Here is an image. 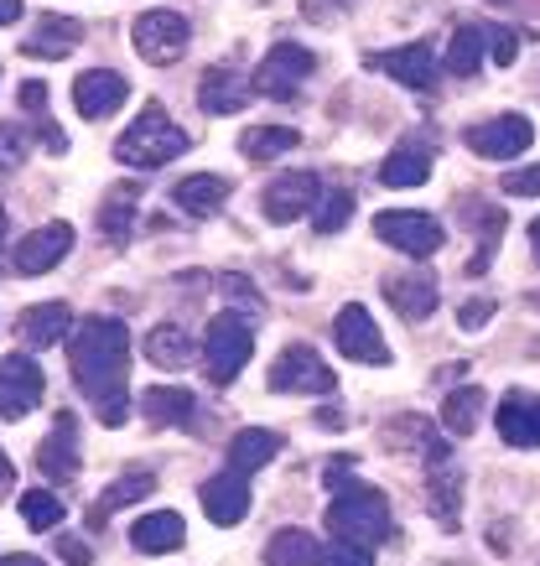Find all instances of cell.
<instances>
[{
	"instance_id": "1",
	"label": "cell",
	"mask_w": 540,
	"mask_h": 566,
	"mask_svg": "<svg viewBox=\"0 0 540 566\" xmlns=\"http://www.w3.org/2000/svg\"><path fill=\"white\" fill-rule=\"evenodd\" d=\"M68 364L73 385L88 395V406L99 411L105 427L130 421V333L120 317H84L68 333Z\"/></svg>"
},
{
	"instance_id": "2",
	"label": "cell",
	"mask_w": 540,
	"mask_h": 566,
	"mask_svg": "<svg viewBox=\"0 0 540 566\" xmlns=\"http://www.w3.org/2000/svg\"><path fill=\"white\" fill-rule=\"evenodd\" d=\"M328 483L338 489V499L328 504V531L349 546H384L390 541V504H384L380 489L369 483H343L338 468H328Z\"/></svg>"
},
{
	"instance_id": "3",
	"label": "cell",
	"mask_w": 540,
	"mask_h": 566,
	"mask_svg": "<svg viewBox=\"0 0 540 566\" xmlns=\"http://www.w3.org/2000/svg\"><path fill=\"white\" fill-rule=\"evenodd\" d=\"M182 151H188V130L172 125V115H167L161 104H146V109H140V120L115 140V161L136 167V172H157V167L177 161Z\"/></svg>"
},
{
	"instance_id": "4",
	"label": "cell",
	"mask_w": 540,
	"mask_h": 566,
	"mask_svg": "<svg viewBox=\"0 0 540 566\" xmlns=\"http://www.w3.org/2000/svg\"><path fill=\"white\" fill-rule=\"evenodd\" d=\"M250 354H255V327L244 323L240 312H219V317L209 323V338H203L209 375L219 379V385L240 379V369L250 364Z\"/></svg>"
},
{
	"instance_id": "5",
	"label": "cell",
	"mask_w": 540,
	"mask_h": 566,
	"mask_svg": "<svg viewBox=\"0 0 540 566\" xmlns=\"http://www.w3.org/2000/svg\"><path fill=\"white\" fill-rule=\"evenodd\" d=\"M313 52L297 48V42H276V48L261 57V69H255V94H265V99H297L301 84L313 78Z\"/></svg>"
},
{
	"instance_id": "6",
	"label": "cell",
	"mask_w": 540,
	"mask_h": 566,
	"mask_svg": "<svg viewBox=\"0 0 540 566\" xmlns=\"http://www.w3.org/2000/svg\"><path fill=\"white\" fill-rule=\"evenodd\" d=\"M374 234L411 260H432L436 250H442V240H447L442 223H436L432 213H416V208H390V213H380V219H374Z\"/></svg>"
},
{
	"instance_id": "7",
	"label": "cell",
	"mask_w": 540,
	"mask_h": 566,
	"mask_svg": "<svg viewBox=\"0 0 540 566\" xmlns=\"http://www.w3.org/2000/svg\"><path fill=\"white\" fill-rule=\"evenodd\" d=\"M130 36H136V52L146 63L167 69V63H177V57L188 52L192 27H188V17H177V11H146V17H136Z\"/></svg>"
},
{
	"instance_id": "8",
	"label": "cell",
	"mask_w": 540,
	"mask_h": 566,
	"mask_svg": "<svg viewBox=\"0 0 540 566\" xmlns=\"http://www.w3.org/2000/svg\"><path fill=\"white\" fill-rule=\"evenodd\" d=\"M332 385H338L332 369L317 359V348H307V344H292L271 364V390L276 395H328Z\"/></svg>"
},
{
	"instance_id": "9",
	"label": "cell",
	"mask_w": 540,
	"mask_h": 566,
	"mask_svg": "<svg viewBox=\"0 0 540 566\" xmlns=\"http://www.w3.org/2000/svg\"><path fill=\"white\" fill-rule=\"evenodd\" d=\"M332 344L353 364H390V344H384V333L374 327V317H369L359 302L332 317Z\"/></svg>"
},
{
	"instance_id": "10",
	"label": "cell",
	"mask_w": 540,
	"mask_h": 566,
	"mask_svg": "<svg viewBox=\"0 0 540 566\" xmlns=\"http://www.w3.org/2000/svg\"><path fill=\"white\" fill-rule=\"evenodd\" d=\"M317 198H322V182L313 172H280L276 182H265L261 213L271 223H297L317 208Z\"/></svg>"
},
{
	"instance_id": "11",
	"label": "cell",
	"mask_w": 540,
	"mask_h": 566,
	"mask_svg": "<svg viewBox=\"0 0 540 566\" xmlns=\"http://www.w3.org/2000/svg\"><path fill=\"white\" fill-rule=\"evenodd\" d=\"M42 406V369H36L32 354H11L0 359V416L6 421H21Z\"/></svg>"
},
{
	"instance_id": "12",
	"label": "cell",
	"mask_w": 540,
	"mask_h": 566,
	"mask_svg": "<svg viewBox=\"0 0 540 566\" xmlns=\"http://www.w3.org/2000/svg\"><path fill=\"white\" fill-rule=\"evenodd\" d=\"M463 140H468V151L488 156V161H509V156H520L536 140V125L525 120V115H494V120L473 125Z\"/></svg>"
},
{
	"instance_id": "13",
	"label": "cell",
	"mask_w": 540,
	"mask_h": 566,
	"mask_svg": "<svg viewBox=\"0 0 540 566\" xmlns=\"http://www.w3.org/2000/svg\"><path fill=\"white\" fill-rule=\"evenodd\" d=\"M125 99H130V84L115 69H88L73 78V104H78L84 120H109Z\"/></svg>"
},
{
	"instance_id": "14",
	"label": "cell",
	"mask_w": 540,
	"mask_h": 566,
	"mask_svg": "<svg viewBox=\"0 0 540 566\" xmlns=\"http://www.w3.org/2000/svg\"><path fill=\"white\" fill-rule=\"evenodd\" d=\"M73 250V223H42L17 244V271L21 275H47L53 265H63V255Z\"/></svg>"
},
{
	"instance_id": "15",
	"label": "cell",
	"mask_w": 540,
	"mask_h": 566,
	"mask_svg": "<svg viewBox=\"0 0 540 566\" xmlns=\"http://www.w3.org/2000/svg\"><path fill=\"white\" fill-rule=\"evenodd\" d=\"M494 427L509 447H540V395L536 390H509L494 411Z\"/></svg>"
},
{
	"instance_id": "16",
	"label": "cell",
	"mask_w": 540,
	"mask_h": 566,
	"mask_svg": "<svg viewBox=\"0 0 540 566\" xmlns=\"http://www.w3.org/2000/svg\"><path fill=\"white\" fill-rule=\"evenodd\" d=\"M203 515L213 520V525H240L244 515H250V479H240V473H213L209 483H203Z\"/></svg>"
},
{
	"instance_id": "17",
	"label": "cell",
	"mask_w": 540,
	"mask_h": 566,
	"mask_svg": "<svg viewBox=\"0 0 540 566\" xmlns=\"http://www.w3.org/2000/svg\"><path fill=\"white\" fill-rule=\"evenodd\" d=\"M374 69L390 73V78H401L405 88H432L436 84V48L432 42H405V48L374 57Z\"/></svg>"
},
{
	"instance_id": "18",
	"label": "cell",
	"mask_w": 540,
	"mask_h": 566,
	"mask_svg": "<svg viewBox=\"0 0 540 566\" xmlns=\"http://www.w3.org/2000/svg\"><path fill=\"white\" fill-rule=\"evenodd\" d=\"M384 296H390V307L401 312L405 323H421V317H432L442 292H436V275L426 271H411V275H395V281H384Z\"/></svg>"
},
{
	"instance_id": "19",
	"label": "cell",
	"mask_w": 540,
	"mask_h": 566,
	"mask_svg": "<svg viewBox=\"0 0 540 566\" xmlns=\"http://www.w3.org/2000/svg\"><path fill=\"white\" fill-rule=\"evenodd\" d=\"M280 431H265V427H244L234 442H229V473H240V479H250V473H261V468L276 463L280 452Z\"/></svg>"
},
{
	"instance_id": "20",
	"label": "cell",
	"mask_w": 540,
	"mask_h": 566,
	"mask_svg": "<svg viewBox=\"0 0 540 566\" xmlns=\"http://www.w3.org/2000/svg\"><path fill=\"white\" fill-rule=\"evenodd\" d=\"M172 203L182 208V213H192V219H209V213H219V208L229 203V177H219V172L182 177L172 188Z\"/></svg>"
},
{
	"instance_id": "21",
	"label": "cell",
	"mask_w": 540,
	"mask_h": 566,
	"mask_svg": "<svg viewBox=\"0 0 540 566\" xmlns=\"http://www.w3.org/2000/svg\"><path fill=\"white\" fill-rule=\"evenodd\" d=\"M250 99H255V88L244 84L234 69H209L203 84H198V104H203L209 115H240Z\"/></svg>"
},
{
	"instance_id": "22",
	"label": "cell",
	"mask_w": 540,
	"mask_h": 566,
	"mask_svg": "<svg viewBox=\"0 0 540 566\" xmlns=\"http://www.w3.org/2000/svg\"><path fill=\"white\" fill-rule=\"evenodd\" d=\"M17 327H21V338H27V348H53L73 333V312L63 302H36V307L21 312Z\"/></svg>"
},
{
	"instance_id": "23",
	"label": "cell",
	"mask_w": 540,
	"mask_h": 566,
	"mask_svg": "<svg viewBox=\"0 0 540 566\" xmlns=\"http://www.w3.org/2000/svg\"><path fill=\"white\" fill-rule=\"evenodd\" d=\"M140 411H146V421H157V427H192L198 400L182 385H151V390L140 395Z\"/></svg>"
},
{
	"instance_id": "24",
	"label": "cell",
	"mask_w": 540,
	"mask_h": 566,
	"mask_svg": "<svg viewBox=\"0 0 540 566\" xmlns=\"http://www.w3.org/2000/svg\"><path fill=\"white\" fill-rule=\"evenodd\" d=\"M182 541H188V525H182V515H172V510L140 515L136 531H130V546L146 551V556H167V551H177Z\"/></svg>"
},
{
	"instance_id": "25",
	"label": "cell",
	"mask_w": 540,
	"mask_h": 566,
	"mask_svg": "<svg viewBox=\"0 0 540 566\" xmlns=\"http://www.w3.org/2000/svg\"><path fill=\"white\" fill-rule=\"evenodd\" d=\"M78 36H84V27L73 17H42L36 32L27 36V52H32V57H68V52L78 48Z\"/></svg>"
},
{
	"instance_id": "26",
	"label": "cell",
	"mask_w": 540,
	"mask_h": 566,
	"mask_svg": "<svg viewBox=\"0 0 540 566\" xmlns=\"http://www.w3.org/2000/svg\"><path fill=\"white\" fill-rule=\"evenodd\" d=\"M484 27H457L447 52H442V73H453V78H473V73L484 69Z\"/></svg>"
},
{
	"instance_id": "27",
	"label": "cell",
	"mask_w": 540,
	"mask_h": 566,
	"mask_svg": "<svg viewBox=\"0 0 540 566\" xmlns=\"http://www.w3.org/2000/svg\"><path fill=\"white\" fill-rule=\"evenodd\" d=\"M146 359L161 364V369H182L192 359V333L182 323H161L146 333Z\"/></svg>"
},
{
	"instance_id": "28",
	"label": "cell",
	"mask_w": 540,
	"mask_h": 566,
	"mask_svg": "<svg viewBox=\"0 0 540 566\" xmlns=\"http://www.w3.org/2000/svg\"><path fill=\"white\" fill-rule=\"evenodd\" d=\"M36 468L47 479H73L78 473V442H73V421H57V431L36 447Z\"/></svg>"
},
{
	"instance_id": "29",
	"label": "cell",
	"mask_w": 540,
	"mask_h": 566,
	"mask_svg": "<svg viewBox=\"0 0 540 566\" xmlns=\"http://www.w3.org/2000/svg\"><path fill=\"white\" fill-rule=\"evenodd\" d=\"M426 177H432V156L416 151V146L390 151V156H384V167H380V182H384V188H421Z\"/></svg>"
},
{
	"instance_id": "30",
	"label": "cell",
	"mask_w": 540,
	"mask_h": 566,
	"mask_svg": "<svg viewBox=\"0 0 540 566\" xmlns=\"http://www.w3.org/2000/svg\"><path fill=\"white\" fill-rule=\"evenodd\" d=\"M478 416H484V390H478V385H457V390L442 400V427L453 431V437L478 431Z\"/></svg>"
},
{
	"instance_id": "31",
	"label": "cell",
	"mask_w": 540,
	"mask_h": 566,
	"mask_svg": "<svg viewBox=\"0 0 540 566\" xmlns=\"http://www.w3.org/2000/svg\"><path fill=\"white\" fill-rule=\"evenodd\" d=\"M301 136L292 130V125H255V130H244L240 136V151L250 156V161H271V156L280 151H297Z\"/></svg>"
},
{
	"instance_id": "32",
	"label": "cell",
	"mask_w": 540,
	"mask_h": 566,
	"mask_svg": "<svg viewBox=\"0 0 540 566\" xmlns=\"http://www.w3.org/2000/svg\"><path fill=\"white\" fill-rule=\"evenodd\" d=\"M317 541L307 531H276L265 546V566H313Z\"/></svg>"
},
{
	"instance_id": "33",
	"label": "cell",
	"mask_w": 540,
	"mask_h": 566,
	"mask_svg": "<svg viewBox=\"0 0 540 566\" xmlns=\"http://www.w3.org/2000/svg\"><path fill=\"white\" fill-rule=\"evenodd\" d=\"M21 520H27L36 535H47L53 525H63V494H47V489L21 494Z\"/></svg>"
},
{
	"instance_id": "34",
	"label": "cell",
	"mask_w": 540,
	"mask_h": 566,
	"mask_svg": "<svg viewBox=\"0 0 540 566\" xmlns=\"http://www.w3.org/2000/svg\"><path fill=\"white\" fill-rule=\"evenodd\" d=\"M151 489H157V479H151V473H125V479H115L105 489V499H99V510H94V525H99V520L109 515V510H120V504H136L140 494H151Z\"/></svg>"
},
{
	"instance_id": "35",
	"label": "cell",
	"mask_w": 540,
	"mask_h": 566,
	"mask_svg": "<svg viewBox=\"0 0 540 566\" xmlns=\"http://www.w3.org/2000/svg\"><path fill=\"white\" fill-rule=\"evenodd\" d=\"M349 213H353V192L322 188V198H317V208H313V229L317 234H338V229L349 223Z\"/></svg>"
},
{
	"instance_id": "36",
	"label": "cell",
	"mask_w": 540,
	"mask_h": 566,
	"mask_svg": "<svg viewBox=\"0 0 540 566\" xmlns=\"http://www.w3.org/2000/svg\"><path fill=\"white\" fill-rule=\"evenodd\" d=\"M130 223H136V203H130V198H109V203L99 208V234H105L109 244L130 240Z\"/></svg>"
},
{
	"instance_id": "37",
	"label": "cell",
	"mask_w": 540,
	"mask_h": 566,
	"mask_svg": "<svg viewBox=\"0 0 540 566\" xmlns=\"http://www.w3.org/2000/svg\"><path fill=\"white\" fill-rule=\"evenodd\" d=\"M313 566H374L364 546H349V541H328V546H317Z\"/></svg>"
},
{
	"instance_id": "38",
	"label": "cell",
	"mask_w": 540,
	"mask_h": 566,
	"mask_svg": "<svg viewBox=\"0 0 540 566\" xmlns=\"http://www.w3.org/2000/svg\"><path fill=\"white\" fill-rule=\"evenodd\" d=\"M484 48L494 63H515V52H520V32H509V27H484Z\"/></svg>"
},
{
	"instance_id": "39",
	"label": "cell",
	"mask_w": 540,
	"mask_h": 566,
	"mask_svg": "<svg viewBox=\"0 0 540 566\" xmlns=\"http://www.w3.org/2000/svg\"><path fill=\"white\" fill-rule=\"evenodd\" d=\"M21 156H27V136H21V125H0V172H6V167H17Z\"/></svg>"
},
{
	"instance_id": "40",
	"label": "cell",
	"mask_w": 540,
	"mask_h": 566,
	"mask_svg": "<svg viewBox=\"0 0 540 566\" xmlns=\"http://www.w3.org/2000/svg\"><path fill=\"white\" fill-rule=\"evenodd\" d=\"M505 192H509V198H536V192H540V161H536V167H525V172H509L505 177Z\"/></svg>"
},
{
	"instance_id": "41",
	"label": "cell",
	"mask_w": 540,
	"mask_h": 566,
	"mask_svg": "<svg viewBox=\"0 0 540 566\" xmlns=\"http://www.w3.org/2000/svg\"><path fill=\"white\" fill-rule=\"evenodd\" d=\"M457 323L468 327V333H478L484 323H494V302H488V296H478V302H463V307H457Z\"/></svg>"
},
{
	"instance_id": "42",
	"label": "cell",
	"mask_w": 540,
	"mask_h": 566,
	"mask_svg": "<svg viewBox=\"0 0 540 566\" xmlns=\"http://www.w3.org/2000/svg\"><path fill=\"white\" fill-rule=\"evenodd\" d=\"M353 0H301V11L313 21H328V17H338V11H349Z\"/></svg>"
},
{
	"instance_id": "43",
	"label": "cell",
	"mask_w": 540,
	"mask_h": 566,
	"mask_svg": "<svg viewBox=\"0 0 540 566\" xmlns=\"http://www.w3.org/2000/svg\"><path fill=\"white\" fill-rule=\"evenodd\" d=\"M21 109H32V115H42L47 109V84H21Z\"/></svg>"
},
{
	"instance_id": "44",
	"label": "cell",
	"mask_w": 540,
	"mask_h": 566,
	"mask_svg": "<svg viewBox=\"0 0 540 566\" xmlns=\"http://www.w3.org/2000/svg\"><path fill=\"white\" fill-rule=\"evenodd\" d=\"M57 551H63L73 566H88V546H78V541H68V535H57Z\"/></svg>"
},
{
	"instance_id": "45",
	"label": "cell",
	"mask_w": 540,
	"mask_h": 566,
	"mask_svg": "<svg viewBox=\"0 0 540 566\" xmlns=\"http://www.w3.org/2000/svg\"><path fill=\"white\" fill-rule=\"evenodd\" d=\"M11 483H17V468H11V458L0 452V499L11 494Z\"/></svg>"
},
{
	"instance_id": "46",
	"label": "cell",
	"mask_w": 540,
	"mask_h": 566,
	"mask_svg": "<svg viewBox=\"0 0 540 566\" xmlns=\"http://www.w3.org/2000/svg\"><path fill=\"white\" fill-rule=\"evenodd\" d=\"M21 17V0H0V27H11Z\"/></svg>"
},
{
	"instance_id": "47",
	"label": "cell",
	"mask_w": 540,
	"mask_h": 566,
	"mask_svg": "<svg viewBox=\"0 0 540 566\" xmlns=\"http://www.w3.org/2000/svg\"><path fill=\"white\" fill-rule=\"evenodd\" d=\"M0 566H47L42 556H0Z\"/></svg>"
},
{
	"instance_id": "48",
	"label": "cell",
	"mask_w": 540,
	"mask_h": 566,
	"mask_svg": "<svg viewBox=\"0 0 540 566\" xmlns=\"http://www.w3.org/2000/svg\"><path fill=\"white\" fill-rule=\"evenodd\" d=\"M530 250H536V265H540V219L530 223Z\"/></svg>"
},
{
	"instance_id": "49",
	"label": "cell",
	"mask_w": 540,
	"mask_h": 566,
	"mask_svg": "<svg viewBox=\"0 0 540 566\" xmlns=\"http://www.w3.org/2000/svg\"><path fill=\"white\" fill-rule=\"evenodd\" d=\"M0 234H6V213H0Z\"/></svg>"
}]
</instances>
